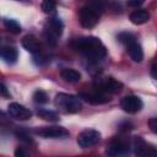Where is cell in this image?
<instances>
[{
	"label": "cell",
	"mask_w": 157,
	"mask_h": 157,
	"mask_svg": "<svg viewBox=\"0 0 157 157\" xmlns=\"http://www.w3.org/2000/svg\"><path fill=\"white\" fill-rule=\"evenodd\" d=\"M101 140V132L94 129H85L77 135V145L81 148H88L97 145Z\"/></svg>",
	"instance_id": "obj_8"
},
{
	"label": "cell",
	"mask_w": 157,
	"mask_h": 157,
	"mask_svg": "<svg viewBox=\"0 0 157 157\" xmlns=\"http://www.w3.org/2000/svg\"><path fill=\"white\" fill-rule=\"evenodd\" d=\"M148 125H150L151 131H152L153 134H156V132H157V119H156V118H151V119L148 120Z\"/></svg>",
	"instance_id": "obj_24"
},
{
	"label": "cell",
	"mask_w": 157,
	"mask_h": 157,
	"mask_svg": "<svg viewBox=\"0 0 157 157\" xmlns=\"http://www.w3.org/2000/svg\"><path fill=\"white\" fill-rule=\"evenodd\" d=\"M130 21L134 25H144L150 20V12L146 9H139L130 13Z\"/></svg>",
	"instance_id": "obj_16"
},
{
	"label": "cell",
	"mask_w": 157,
	"mask_h": 157,
	"mask_svg": "<svg viewBox=\"0 0 157 157\" xmlns=\"http://www.w3.org/2000/svg\"><path fill=\"white\" fill-rule=\"evenodd\" d=\"M78 97L82 98L83 101L91 103V104H104V103H107V102L110 101V98H109L108 94H105L103 92H99L97 90H94L93 92H88V93L82 92V93H80Z\"/></svg>",
	"instance_id": "obj_12"
},
{
	"label": "cell",
	"mask_w": 157,
	"mask_h": 157,
	"mask_svg": "<svg viewBox=\"0 0 157 157\" xmlns=\"http://www.w3.org/2000/svg\"><path fill=\"white\" fill-rule=\"evenodd\" d=\"M125 47H126L128 54L132 59V61H135V63L142 61V59H144V50H142V47L140 45V43L136 39H132Z\"/></svg>",
	"instance_id": "obj_14"
},
{
	"label": "cell",
	"mask_w": 157,
	"mask_h": 157,
	"mask_svg": "<svg viewBox=\"0 0 157 157\" xmlns=\"http://www.w3.org/2000/svg\"><path fill=\"white\" fill-rule=\"evenodd\" d=\"M94 90L103 92L105 94H115L121 92L123 90V83L118 80H115L114 77H98L94 81Z\"/></svg>",
	"instance_id": "obj_5"
},
{
	"label": "cell",
	"mask_w": 157,
	"mask_h": 157,
	"mask_svg": "<svg viewBox=\"0 0 157 157\" xmlns=\"http://www.w3.org/2000/svg\"><path fill=\"white\" fill-rule=\"evenodd\" d=\"M103 11V1L101 0H90V2L82 6L78 11V20L82 27L85 28H93Z\"/></svg>",
	"instance_id": "obj_2"
},
{
	"label": "cell",
	"mask_w": 157,
	"mask_h": 157,
	"mask_svg": "<svg viewBox=\"0 0 157 157\" xmlns=\"http://www.w3.org/2000/svg\"><path fill=\"white\" fill-rule=\"evenodd\" d=\"M120 107L123 108L124 112L130 113V114H134V113H137V112H140L142 109L144 102L141 101V98L139 96L130 94V96H125V97L121 98Z\"/></svg>",
	"instance_id": "obj_9"
},
{
	"label": "cell",
	"mask_w": 157,
	"mask_h": 157,
	"mask_svg": "<svg viewBox=\"0 0 157 157\" xmlns=\"http://www.w3.org/2000/svg\"><path fill=\"white\" fill-rule=\"evenodd\" d=\"M144 2L145 0H128V5L131 7H140Z\"/></svg>",
	"instance_id": "obj_25"
},
{
	"label": "cell",
	"mask_w": 157,
	"mask_h": 157,
	"mask_svg": "<svg viewBox=\"0 0 157 157\" xmlns=\"http://www.w3.org/2000/svg\"><path fill=\"white\" fill-rule=\"evenodd\" d=\"M7 113L11 118L17 119V120H28L32 118V112L17 102H12L9 104Z\"/></svg>",
	"instance_id": "obj_10"
},
{
	"label": "cell",
	"mask_w": 157,
	"mask_h": 157,
	"mask_svg": "<svg viewBox=\"0 0 157 157\" xmlns=\"http://www.w3.org/2000/svg\"><path fill=\"white\" fill-rule=\"evenodd\" d=\"M4 26L7 31H10L11 33L13 34H18L21 32V26L17 21L15 20H11V18H5L4 20Z\"/></svg>",
	"instance_id": "obj_19"
},
{
	"label": "cell",
	"mask_w": 157,
	"mask_h": 157,
	"mask_svg": "<svg viewBox=\"0 0 157 157\" xmlns=\"http://www.w3.org/2000/svg\"><path fill=\"white\" fill-rule=\"evenodd\" d=\"M37 115L44 120L48 121H58L59 120V115L58 113L53 112V110H47V109H38L37 110Z\"/></svg>",
	"instance_id": "obj_18"
},
{
	"label": "cell",
	"mask_w": 157,
	"mask_h": 157,
	"mask_svg": "<svg viewBox=\"0 0 157 157\" xmlns=\"http://www.w3.org/2000/svg\"><path fill=\"white\" fill-rule=\"evenodd\" d=\"M33 101L36 103H38V104H44V103H47L49 101L48 93L45 91H43V90H37L33 93Z\"/></svg>",
	"instance_id": "obj_20"
},
{
	"label": "cell",
	"mask_w": 157,
	"mask_h": 157,
	"mask_svg": "<svg viewBox=\"0 0 157 157\" xmlns=\"http://www.w3.org/2000/svg\"><path fill=\"white\" fill-rule=\"evenodd\" d=\"M151 75L153 78H156V64H155V61L152 63V66H151Z\"/></svg>",
	"instance_id": "obj_29"
},
{
	"label": "cell",
	"mask_w": 157,
	"mask_h": 157,
	"mask_svg": "<svg viewBox=\"0 0 157 157\" xmlns=\"http://www.w3.org/2000/svg\"><path fill=\"white\" fill-rule=\"evenodd\" d=\"M132 129V125L128 121V123H124V125H120V130L121 131H128V130H131Z\"/></svg>",
	"instance_id": "obj_27"
},
{
	"label": "cell",
	"mask_w": 157,
	"mask_h": 157,
	"mask_svg": "<svg viewBox=\"0 0 157 157\" xmlns=\"http://www.w3.org/2000/svg\"><path fill=\"white\" fill-rule=\"evenodd\" d=\"M132 39H135V37L131 34V33H128V32H123L120 34H118V40L120 43H123L124 45H126L129 42H131Z\"/></svg>",
	"instance_id": "obj_22"
},
{
	"label": "cell",
	"mask_w": 157,
	"mask_h": 157,
	"mask_svg": "<svg viewBox=\"0 0 157 157\" xmlns=\"http://www.w3.org/2000/svg\"><path fill=\"white\" fill-rule=\"evenodd\" d=\"M56 9V0H43L42 1V10L45 13H50Z\"/></svg>",
	"instance_id": "obj_21"
},
{
	"label": "cell",
	"mask_w": 157,
	"mask_h": 157,
	"mask_svg": "<svg viewBox=\"0 0 157 157\" xmlns=\"http://www.w3.org/2000/svg\"><path fill=\"white\" fill-rule=\"evenodd\" d=\"M34 134L44 139H66L70 136V132L64 126H42L34 129Z\"/></svg>",
	"instance_id": "obj_7"
},
{
	"label": "cell",
	"mask_w": 157,
	"mask_h": 157,
	"mask_svg": "<svg viewBox=\"0 0 157 157\" xmlns=\"http://www.w3.org/2000/svg\"><path fill=\"white\" fill-rule=\"evenodd\" d=\"M71 45L76 52L81 53L85 56V59L91 64L99 63L107 55V49L104 44L97 37L88 36V37L76 38L72 40Z\"/></svg>",
	"instance_id": "obj_1"
},
{
	"label": "cell",
	"mask_w": 157,
	"mask_h": 157,
	"mask_svg": "<svg viewBox=\"0 0 157 157\" xmlns=\"http://www.w3.org/2000/svg\"><path fill=\"white\" fill-rule=\"evenodd\" d=\"M60 75H61V78L66 82H78L81 80V74L75 70V69H63L60 71Z\"/></svg>",
	"instance_id": "obj_17"
},
{
	"label": "cell",
	"mask_w": 157,
	"mask_h": 157,
	"mask_svg": "<svg viewBox=\"0 0 157 157\" xmlns=\"http://www.w3.org/2000/svg\"><path fill=\"white\" fill-rule=\"evenodd\" d=\"M22 47L33 55H38L42 53V44L39 39L33 34H27L22 38Z\"/></svg>",
	"instance_id": "obj_13"
},
{
	"label": "cell",
	"mask_w": 157,
	"mask_h": 157,
	"mask_svg": "<svg viewBox=\"0 0 157 157\" xmlns=\"http://www.w3.org/2000/svg\"><path fill=\"white\" fill-rule=\"evenodd\" d=\"M132 148L136 156H155L156 155L155 147L148 145L141 136H135L132 139Z\"/></svg>",
	"instance_id": "obj_11"
},
{
	"label": "cell",
	"mask_w": 157,
	"mask_h": 157,
	"mask_svg": "<svg viewBox=\"0 0 157 157\" xmlns=\"http://www.w3.org/2000/svg\"><path fill=\"white\" fill-rule=\"evenodd\" d=\"M63 29H64V23L59 17H50L49 20H47L45 25H44V38L47 39V42L52 45H55L58 39L61 37L63 34Z\"/></svg>",
	"instance_id": "obj_4"
},
{
	"label": "cell",
	"mask_w": 157,
	"mask_h": 157,
	"mask_svg": "<svg viewBox=\"0 0 157 157\" xmlns=\"http://www.w3.org/2000/svg\"><path fill=\"white\" fill-rule=\"evenodd\" d=\"M15 156H17V157H18V156H26V152H25L21 147H17V150L15 151Z\"/></svg>",
	"instance_id": "obj_28"
},
{
	"label": "cell",
	"mask_w": 157,
	"mask_h": 157,
	"mask_svg": "<svg viewBox=\"0 0 157 157\" xmlns=\"http://www.w3.org/2000/svg\"><path fill=\"white\" fill-rule=\"evenodd\" d=\"M0 96H4V97H10V93H9V90L6 88V86L4 83L0 82Z\"/></svg>",
	"instance_id": "obj_26"
},
{
	"label": "cell",
	"mask_w": 157,
	"mask_h": 157,
	"mask_svg": "<svg viewBox=\"0 0 157 157\" xmlns=\"http://www.w3.org/2000/svg\"><path fill=\"white\" fill-rule=\"evenodd\" d=\"M16 136L18 137V140H21V141H23V142H27V144L33 142L32 139H31V136H29L26 131H16Z\"/></svg>",
	"instance_id": "obj_23"
},
{
	"label": "cell",
	"mask_w": 157,
	"mask_h": 157,
	"mask_svg": "<svg viewBox=\"0 0 157 157\" xmlns=\"http://www.w3.org/2000/svg\"><path fill=\"white\" fill-rule=\"evenodd\" d=\"M0 59H2L7 64H15L18 59L17 49L11 45L0 47Z\"/></svg>",
	"instance_id": "obj_15"
},
{
	"label": "cell",
	"mask_w": 157,
	"mask_h": 157,
	"mask_svg": "<svg viewBox=\"0 0 157 157\" xmlns=\"http://www.w3.org/2000/svg\"><path fill=\"white\" fill-rule=\"evenodd\" d=\"M130 152V142L126 137H121V136H115L110 144L108 145L107 150H105V153L108 156H124V155H128Z\"/></svg>",
	"instance_id": "obj_6"
},
{
	"label": "cell",
	"mask_w": 157,
	"mask_h": 157,
	"mask_svg": "<svg viewBox=\"0 0 157 157\" xmlns=\"http://www.w3.org/2000/svg\"><path fill=\"white\" fill-rule=\"evenodd\" d=\"M54 104L59 110H61L64 113H70V114L78 113L82 109V102L78 96L63 93V92H60L55 96Z\"/></svg>",
	"instance_id": "obj_3"
}]
</instances>
